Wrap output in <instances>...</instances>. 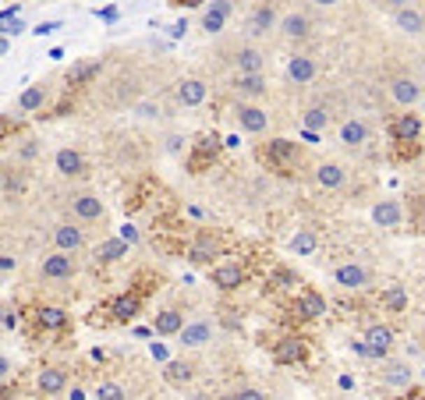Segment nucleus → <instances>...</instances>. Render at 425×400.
<instances>
[{"label":"nucleus","mask_w":425,"mask_h":400,"mask_svg":"<svg viewBox=\"0 0 425 400\" xmlns=\"http://www.w3.org/2000/svg\"><path fill=\"white\" fill-rule=\"evenodd\" d=\"M255 156H259L262 166L277 170V174H291V170L298 166V159H301V149L291 138H270V142H262L255 149Z\"/></svg>","instance_id":"nucleus-1"},{"label":"nucleus","mask_w":425,"mask_h":400,"mask_svg":"<svg viewBox=\"0 0 425 400\" xmlns=\"http://www.w3.org/2000/svg\"><path fill=\"white\" fill-rule=\"evenodd\" d=\"M209 280H212V287L217 291H238L241 283L248 280V273H245L241 262H220V266L209 269Z\"/></svg>","instance_id":"nucleus-2"},{"label":"nucleus","mask_w":425,"mask_h":400,"mask_svg":"<svg viewBox=\"0 0 425 400\" xmlns=\"http://www.w3.org/2000/svg\"><path fill=\"white\" fill-rule=\"evenodd\" d=\"M234 121H238V128H241V131H248V135H262L266 128H270V113H266L262 106L241 103V106L234 110Z\"/></svg>","instance_id":"nucleus-3"},{"label":"nucleus","mask_w":425,"mask_h":400,"mask_svg":"<svg viewBox=\"0 0 425 400\" xmlns=\"http://www.w3.org/2000/svg\"><path fill=\"white\" fill-rule=\"evenodd\" d=\"M217 152H220V138L217 135H199L195 145H192V156H188V170L199 174L202 166H209L212 159H217Z\"/></svg>","instance_id":"nucleus-4"},{"label":"nucleus","mask_w":425,"mask_h":400,"mask_svg":"<svg viewBox=\"0 0 425 400\" xmlns=\"http://www.w3.org/2000/svg\"><path fill=\"white\" fill-rule=\"evenodd\" d=\"M305 355H308L305 340L294 336V333L280 336L277 344H273V362H277V365H298V362H305Z\"/></svg>","instance_id":"nucleus-5"},{"label":"nucleus","mask_w":425,"mask_h":400,"mask_svg":"<svg viewBox=\"0 0 425 400\" xmlns=\"http://www.w3.org/2000/svg\"><path fill=\"white\" fill-rule=\"evenodd\" d=\"M142 301H145V287H135V291L114 298V301H110V319H114V322H128V319H135L138 308H142Z\"/></svg>","instance_id":"nucleus-6"},{"label":"nucleus","mask_w":425,"mask_h":400,"mask_svg":"<svg viewBox=\"0 0 425 400\" xmlns=\"http://www.w3.org/2000/svg\"><path fill=\"white\" fill-rule=\"evenodd\" d=\"M71 213L82 220V223H96V220H103V199L99 195H92V192H82V195H71Z\"/></svg>","instance_id":"nucleus-7"},{"label":"nucleus","mask_w":425,"mask_h":400,"mask_svg":"<svg viewBox=\"0 0 425 400\" xmlns=\"http://www.w3.org/2000/svg\"><path fill=\"white\" fill-rule=\"evenodd\" d=\"M39 269H43L46 280H71L75 276V259H71V252L57 248V255H46Z\"/></svg>","instance_id":"nucleus-8"},{"label":"nucleus","mask_w":425,"mask_h":400,"mask_svg":"<svg viewBox=\"0 0 425 400\" xmlns=\"http://www.w3.org/2000/svg\"><path fill=\"white\" fill-rule=\"evenodd\" d=\"M365 344H368V351H372V358H387V351L394 348V329L390 326H383V322H376V326H368L365 329Z\"/></svg>","instance_id":"nucleus-9"},{"label":"nucleus","mask_w":425,"mask_h":400,"mask_svg":"<svg viewBox=\"0 0 425 400\" xmlns=\"http://www.w3.org/2000/svg\"><path fill=\"white\" fill-rule=\"evenodd\" d=\"M192 262H217L220 259V241H217V234H199L192 245H188V252H185Z\"/></svg>","instance_id":"nucleus-10"},{"label":"nucleus","mask_w":425,"mask_h":400,"mask_svg":"<svg viewBox=\"0 0 425 400\" xmlns=\"http://www.w3.org/2000/svg\"><path fill=\"white\" fill-rule=\"evenodd\" d=\"M36 386H39V393H43V397H57V393H64V390H68V372H64V369H57V365H46V369L39 372Z\"/></svg>","instance_id":"nucleus-11"},{"label":"nucleus","mask_w":425,"mask_h":400,"mask_svg":"<svg viewBox=\"0 0 425 400\" xmlns=\"http://www.w3.org/2000/svg\"><path fill=\"white\" fill-rule=\"evenodd\" d=\"M333 283H340L344 291H361L365 283H368V273H365V266L347 262V266H337L333 269Z\"/></svg>","instance_id":"nucleus-12"},{"label":"nucleus","mask_w":425,"mask_h":400,"mask_svg":"<svg viewBox=\"0 0 425 400\" xmlns=\"http://www.w3.org/2000/svg\"><path fill=\"white\" fill-rule=\"evenodd\" d=\"M53 166H57V174H64V178H78V174H85V156L78 149H57Z\"/></svg>","instance_id":"nucleus-13"},{"label":"nucleus","mask_w":425,"mask_h":400,"mask_svg":"<svg viewBox=\"0 0 425 400\" xmlns=\"http://www.w3.org/2000/svg\"><path fill=\"white\" fill-rule=\"evenodd\" d=\"M227 18H231V0H212V8H206V15H202V29L209 36H217V32H224Z\"/></svg>","instance_id":"nucleus-14"},{"label":"nucleus","mask_w":425,"mask_h":400,"mask_svg":"<svg viewBox=\"0 0 425 400\" xmlns=\"http://www.w3.org/2000/svg\"><path fill=\"white\" fill-rule=\"evenodd\" d=\"M418 135H422L418 113H401V117L390 124V138L394 142H418Z\"/></svg>","instance_id":"nucleus-15"},{"label":"nucleus","mask_w":425,"mask_h":400,"mask_svg":"<svg viewBox=\"0 0 425 400\" xmlns=\"http://www.w3.org/2000/svg\"><path fill=\"white\" fill-rule=\"evenodd\" d=\"M390 96H394L401 106H415V103L422 99V85H418L415 78L401 75V78H394V82H390Z\"/></svg>","instance_id":"nucleus-16"},{"label":"nucleus","mask_w":425,"mask_h":400,"mask_svg":"<svg viewBox=\"0 0 425 400\" xmlns=\"http://www.w3.org/2000/svg\"><path fill=\"white\" fill-rule=\"evenodd\" d=\"M53 245H57L61 252H78V248L85 245V238H82V227L57 223V227H53Z\"/></svg>","instance_id":"nucleus-17"},{"label":"nucleus","mask_w":425,"mask_h":400,"mask_svg":"<svg viewBox=\"0 0 425 400\" xmlns=\"http://www.w3.org/2000/svg\"><path fill=\"white\" fill-rule=\"evenodd\" d=\"M206 96H209L206 82H199V78H181L178 82V103L181 106H199V103H206Z\"/></svg>","instance_id":"nucleus-18"},{"label":"nucleus","mask_w":425,"mask_h":400,"mask_svg":"<svg viewBox=\"0 0 425 400\" xmlns=\"http://www.w3.org/2000/svg\"><path fill=\"white\" fill-rule=\"evenodd\" d=\"M178 336H181L185 348H202V344H209V340H212V326L209 322H185L178 329Z\"/></svg>","instance_id":"nucleus-19"},{"label":"nucleus","mask_w":425,"mask_h":400,"mask_svg":"<svg viewBox=\"0 0 425 400\" xmlns=\"http://www.w3.org/2000/svg\"><path fill=\"white\" fill-rule=\"evenodd\" d=\"M287 78L294 85H308L315 78V61H312V57H305V53L291 57V61H287Z\"/></svg>","instance_id":"nucleus-20"},{"label":"nucleus","mask_w":425,"mask_h":400,"mask_svg":"<svg viewBox=\"0 0 425 400\" xmlns=\"http://www.w3.org/2000/svg\"><path fill=\"white\" fill-rule=\"evenodd\" d=\"M394 22H397V29L408 32V36H422V32H425V18H422V11H415V8H408V4L394 11Z\"/></svg>","instance_id":"nucleus-21"},{"label":"nucleus","mask_w":425,"mask_h":400,"mask_svg":"<svg viewBox=\"0 0 425 400\" xmlns=\"http://www.w3.org/2000/svg\"><path fill=\"white\" fill-rule=\"evenodd\" d=\"M181 326H185V315L178 308H164V312H156V319H152V329L159 336H178Z\"/></svg>","instance_id":"nucleus-22"},{"label":"nucleus","mask_w":425,"mask_h":400,"mask_svg":"<svg viewBox=\"0 0 425 400\" xmlns=\"http://www.w3.org/2000/svg\"><path fill=\"white\" fill-rule=\"evenodd\" d=\"M273 25H277V11H273L270 4H259V8L252 11V18H248V32H252V36L270 32Z\"/></svg>","instance_id":"nucleus-23"},{"label":"nucleus","mask_w":425,"mask_h":400,"mask_svg":"<svg viewBox=\"0 0 425 400\" xmlns=\"http://www.w3.org/2000/svg\"><path fill=\"white\" fill-rule=\"evenodd\" d=\"M315 181L323 185V188H340L344 185V166L340 163H323V166H315Z\"/></svg>","instance_id":"nucleus-24"},{"label":"nucleus","mask_w":425,"mask_h":400,"mask_svg":"<svg viewBox=\"0 0 425 400\" xmlns=\"http://www.w3.org/2000/svg\"><path fill=\"white\" fill-rule=\"evenodd\" d=\"M372 220H376L380 227H401V206L394 199H383L376 209H372Z\"/></svg>","instance_id":"nucleus-25"},{"label":"nucleus","mask_w":425,"mask_h":400,"mask_svg":"<svg viewBox=\"0 0 425 400\" xmlns=\"http://www.w3.org/2000/svg\"><path fill=\"white\" fill-rule=\"evenodd\" d=\"M43 103H46V85H29L18 96V110L22 113H36V110H43Z\"/></svg>","instance_id":"nucleus-26"},{"label":"nucleus","mask_w":425,"mask_h":400,"mask_svg":"<svg viewBox=\"0 0 425 400\" xmlns=\"http://www.w3.org/2000/svg\"><path fill=\"white\" fill-rule=\"evenodd\" d=\"M124 255H128V245H124L121 238H110V241L96 245V262H117V259H124Z\"/></svg>","instance_id":"nucleus-27"},{"label":"nucleus","mask_w":425,"mask_h":400,"mask_svg":"<svg viewBox=\"0 0 425 400\" xmlns=\"http://www.w3.org/2000/svg\"><path fill=\"white\" fill-rule=\"evenodd\" d=\"M298 312L308 315V319L323 315V312H326V298H323V294H315V291H301V298H298Z\"/></svg>","instance_id":"nucleus-28"},{"label":"nucleus","mask_w":425,"mask_h":400,"mask_svg":"<svg viewBox=\"0 0 425 400\" xmlns=\"http://www.w3.org/2000/svg\"><path fill=\"white\" fill-rule=\"evenodd\" d=\"M36 326L39 329H64L68 326V312L64 308H39L36 312Z\"/></svg>","instance_id":"nucleus-29"},{"label":"nucleus","mask_w":425,"mask_h":400,"mask_svg":"<svg viewBox=\"0 0 425 400\" xmlns=\"http://www.w3.org/2000/svg\"><path fill=\"white\" fill-rule=\"evenodd\" d=\"M96 75H99V61H89V64H75V68L68 71V85H71V89H82V85H89Z\"/></svg>","instance_id":"nucleus-30"},{"label":"nucleus","mask_w":425,"mask_h":400,"mask_svg":"<svg viewBox=\"0 0 425 400\" xmlns=\"http://www.w3.org/2000/svg\"><path fill=\"white\" fill-rule=\"evenodd\" d=\"M238 75H252V71H262V53L255 50V46H245V50H238Z\"/></svg>","instance_id":"nucleus-31"},{"label":"nucleus","mask_w":425,"mask_h":400,"mask_svg":"<svg viewBox=\"0 0 425 400\" xmlns=\"http://www.w3.org/2000/svg\"><path fill=\"white\" fill-rule=\"evenodd\" d=\"M308 29H312V22H308L305 15H287V18L280 22V32H284L287 39H305Z\"/></svg>","instance_id":"nucleus-32"},{"label":"nucleus","mask_w":425,"mask_h":400,"mask_svg":"<svg viewBox=\"0 0 425 400\" xmlns=\"http://www.w3.org/2000/svg\"><path fill=\"white\" fill-rule=\"evenodd\" d=\"M234 89H238L241 96H262V92H266V78H262V71H252V75H238Z\"/></svg>","instance_id":"nucleus-33"},{"label":"nucleus","mask_w":425,"mask_h":400,"mask_svg":"<svg viewBox=\"0 0 425 400\" xmlns=\"http://www.w3.org/2000/svg\"><path fill=\"white\" fill-rule=\"evenodd\" d=\"M192 376H195V369L188 362H167V369H164V379L171 386H185V383H192Z\"/></svg>","instance_id":"nucleus-34"},{"label":"nucleus","mask_w":425,"mask_h":400,"mask_svg":"<svg viewBox=\"0 0 425 400\" xmlns=\"http://www.w3.org/2000/svg\"><path fill=\"white\" fill-rule=\"evenodd\" d=\"M365 138H368V128L361 121H344L340 124V142L344 145H361Z\"/></svg>","instance_id":"nucleus-35"},{"label":"nucleus","mask_w":425,"mask_h":400,"mask_svg":"<svg viewBox=\"0 0 425 400\" xmlns=\"http://www.w3.org/2000/svg\"><path fill=\"white\" fill-rule=\"evenodd\" d=\"M315 248H319V241H315L312 231H298V234L291 238V252H294V255H315Z\"/></svg>","instance_id":"nucleus-36"},{"label":"nucleus","mask_w":425,"mask_h":400,"mask_svg":"<svg viewBox=\"0 0 425 400\" xmlns=\"http://www.w3.org/2000/svg\"><path fill=\"white\" fill-rule=\"evenodd\" d=\"M411 379H415V372H411L408 365H390V369L383 372V383H387V386H408V390H411Z\"/></svg>","instance_id":"nucleus-37"},{"label":"nucleus","mask_w":425,"mask_h":400,"mask_svg":"<svg viewBox=\"0 0 425 400\" xmlns=\"http://www.w3.org/2000/svg\"><path fill=\"white\" fill-rule=\"evenodd\" d=\"M383 308H387V312H404V308H408L404 287H387V291H383Z\"/></svg>","instance_id":"nucleus-38"},{"label":"nucleus","mask_w":425,"mask_h":400,"mask_svg":"<svg viewBox=\"0 0 425 400\" xmlns=\"http://www.w3.org/2000/svg\"><path fill=\"white\" fill-rule=\"evenodd\" d=\"M330 124V113H326V106H312V110H305V128H312V131H323Z\"/></svg>","instance_id":"nucleus-39"},{"label":"nucleus","mask_w":425,"mask_h":400,"mask_svg":"<svg viewBox=\"0 0 425 400\" xmlns=\"http://www.w3.org/2000/svg\"><path fill=\"white\" fill-rule=\"evenodd\" d=\"M22 29H25V25L15 18V11H8L4 18H0V36H18Z\"/></svg>","instance_id":"nucleus-40"},{"label":"nucleus","mask_w":425,"mask_h":400,"mask_svg":"<svg viewBox=\"0 0 425 400\" xmlns=\"http://www.w3.org/2000/svg\"><path fill=\"white\" fill-rule=\"evenodd\" d=\"M96 397H103V400H121V397H128L117 383H103L99 390H96Z\"/></svg>","instance_id":"nucleus-41"},{"label":"nucleus","mask_w":425,"mask_h":400,"mask_svg":"<svg viewBox=\"0 0 425 400\" xmlns=\"http://www.w3.org/2000/svg\"><path fill=\"white\" fill-rule=\"evenodd\" d=\"M234 397H241V400H262L266 393H262V390H252V386H245V390H238Z\"/></svg>","instance_id":"nucleus-42"},{"label":"nucleus","mask_w":425,"mask_h":400,"mask_svg":"<svg viewBox=\"0 0 425 400\" xmlns=\"http://www.w3.org/2000/svg\"><path fill=\"white\" fill-rule=\"evenodd\" d=\"M171 4H174V8H202L206 0H171Z\"/></svg>","instance_id":"nucleus-43"},{"label":"nucleus","mask_w":425,"mask_h":400,"mask_svg":"<svg viewBox=\"0 0 425 400\" xmlns=\"http://www.w3.org/2000/svg\"><path fill=\"white\" fill-rule=\"evenodd\" d=\"M57 29H61V25H57V22H46V25H39V29H36V32H39V36H50V32H57Z\"/></svg>","instance_id":"nucleus-44"},{"label":"nucleus","mask_w":425,"mask_h":400,"mask_svg":"<svg viewBox=\"0 0 425 400\" xmlns=\"http://www.w3.org/2000/svg\"><path fill=\"white\" fill-rule=\"evenodd\" d=\"M8 376H11V362L0 355V379H8Z\"/></svg>","instance_id":"nucleus-45"},{"label":"nucleus","mask_w":425,"mask_h":400,"mask_svg":"<svg viewBox=\"0 0 425 400\" xmlns=\"http://www.w3.org/2000/svg\"><path fill=\"white\" fill-rule=\"evenodd\" d=\"M380 8H394L397 11V8H404V0H380Z\"/></svg>","instance_id":"nucleus-46"},{"label":"nucleus","mask_w":425,"mask_h":400,"mask_svg":"<svg viewBox=\"0 0 425 400\" xmlns=\"http://www.w3.org/2000/svg\"><path fill=\"white\" fill-rule=\"evenodd\" d=\"M340 390H354V379L351 376H340Z\"/></svg>","instance_id":"nucleus-47"},{"label":"nucleus","mask_w":425,"mask_h":400,"mask_svg":"<svg viewBox=\"0 0 425 400\" xmlns=\"http://www.w3.org/2000/svg\"><path fill=\"white\" fill-rule=\"evenodd\" d=\"M0 269H15V259H8V255H0Z\"/></svg>","instance_id":"nucleus-48"},{"label":"nucleus","mask_w":425,"mask_h":400,"mask_svg":"<svg viewBox=\"0 0 425 400\" xmlns=\"http://www.w3.org/2000/svg\"><path fill=\"white\" fill-rule=\"evenodd\" d=\"M8 50H11V43H8V36H0V57H4Z\"/></svg>","instance_id":"nucleus-49"},{"label":"nucleus","mask_w":425,"mask_h":400,"mask_svg":"<svg viewBox=\"0 0 425 400\" xmlns=\"http://www.w3.org/2000/svg\"><path fill=\"white\" fill-rule=\"evenodd\" d=\"M315 4H319V8H330V4H337V0H315Z\"/></svg>","instance_id":"nucleus-50"},{"label":"nucleus","mask_w":425,"mask_h":400,"mask_svg":"<svg viewBox=\"0 0 425 400\" xmlns=\"http://www.w3.org/2000/svg\"><path fill=\"white\" fill-rule=\"evenodd\" d=\"M422 227H425V223H422Z\"/></svg>","instance_id":"nucleus-51"}]
</instances>
